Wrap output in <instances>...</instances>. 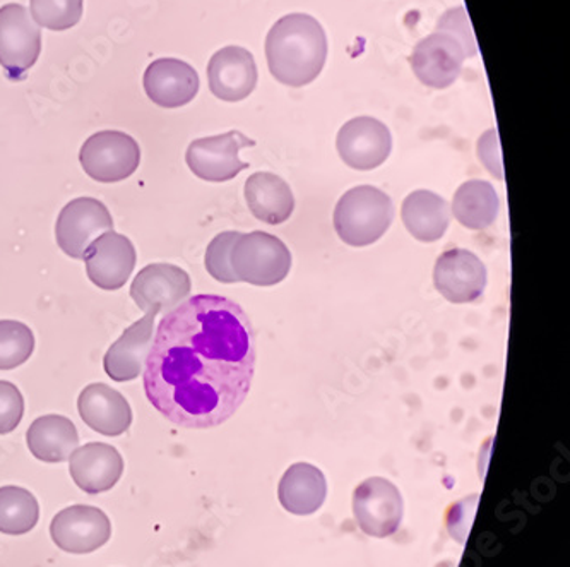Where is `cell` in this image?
<instances>
[{
  "mask_svg": "<svg viewBox=\"0 0 570 567\" xmlns=\"http://www.w3.org/2000/svg\"><path fill=\"white\" fill-rule=\"evenodd\" d=\"M256 360L247 312L230 299L194 295L159 321L145 364L146 397L175 426L213 429L244 403Z\"/></svg>",
  "mask_w": 570,
  "mask_h": 567,
  "instance_id": "cell-1",
  "label": "cell"
},
{
  "mask_svg": "<svg viewBox=\"0 0 570 567\" xmlns=\"http://www.w3.org/2000/svg\"><path fill=\"white\" fill-rule=\"evenodd\" d=\"M266 57L271 75L283 85H311L326 63V31L312 16H285L267 33Z\"/></svg>",
  "mask_w": 570,
  "mask_h": 567,
  "instance_id": "cell-2",
  "label": "cell"
},
{
  "mask_svg": "<svg viewBox=\"0 0 570 567\" xmlns=\"http://www.w3.org/2000/svg\"><path fill=\"white\" fill-rule=\"evenodd\" d=\"M476 52L470 18L460 6L442 16L435 33L416 43L410 63L420 82L429 88L444 89L454 85L463 71L464 60Z\"/></svg>",
  "mask_w": 570,
  "mask_h": 567,
  "instance_id": "cell-3",
  "label": "cell"
},
{
  "mask_svg": "<svg viewBox=\"0 0 570 567\" xmlns=\"http://www.w3.org/2000/svg\"><path fill=\"white\" fill-rule=\"evenodd\" d=\"M394 219V204L384 190L358 186L343 194L334 209V231L350 247H367L384 237Z\"/></svg>",
  "mask_w": 570,
  "mask_h": 567,
  "instance_id": "cell-4",
  "label": "cell"
},
{
  "mask_svg": "<svg viewBox=\"0 0 570 567\" xmlns=\"http://www.w3.org/2000/svg\"><path fill=\"white\" fill-rule=\"evenodd\" d=\"M230 266L238 282L275 286L288 276L292 254L282 238L266 232L240 234L230 251Z\"/></svg>",
  "mask_w": 570,
  "mask_h": 567,
  "instance_id": "cell-5",
  "label": "cell"
},
{
  "mask_svg": "<svg viewBox=\"0 0 570 567\" xmlns=\"http://www.w3.org/2000/svg\"><path fill=\"white\" fill-rule=\"evenodd\" d=\"M86 174L104 184L120 183L138 170L141 149L136 139L120 130H101L86 139L79 151Z\"/></svg>",
  "mask_w": 570,
  "mask_h": 567,
  "instance_id": "cell-6",
  "label": "cell"
},
{
  "mask_svg": "<svg viewBox=\"0 0 570 567\" xmlns=\"http://www.w3.org/2000/svg\"><path fill=\"white\" fill-rule=\"evenodd\" d=\"M41 52V31L30 11L21 4L0 8V66L8 78L21 81L37 63Z\"/></svg>",
  "mask_w": 570,
  "mask_h": 567,
  "instance_id": "cell-7",
  "label": "cell"
},
{
  "mask_svg": "<svg viewBox=\"0 0 570 567\" xmlns=\"http://www.w3.org/2000/svg\"><path fill=\"white\" fill-rule=\"evenodd\" d=\"M353 515L360 530L368 537H391L400 530L403 521L404 505L400 489L381 477L365 480L353 493Z\"/></svg>",
  "mask_w": 570,
  "mask_h": 567,
  "instance_id": "cell-8",
  "label": "cell"
},
{
  "mask_svg": "<svg viewBox=\"0 0 570 567\" xmlns=\"http://www.w3.org/2000/svg\"><path fill=\"white\" fill-rule=\"evenodd\" d=\"M247 146H256V141L240 130H230L190 143L186 162L196 177L208 183H226L248 167L238 158V153Z\"/></svg>",
  "mask_w": 570,
  "mask_h": 567,
  "instance_id": "cell-9",
  "label": "cell"
},
{
  "mask_svg": "<svg viewBox=\"0 0 570 567\" xmlns=\"http://www.w3.org/2000/svg\"><path fill=\"white\" fill-rule=\"evenodd\" d=\"M485 264L468 248H449L433 267V285L452 304H473L487 289Z\"/></svg>",
  "mask_w": 570,
  "mask_h": 567,
  "instance_id": "cell-10",
  "label": "cell"
},
{
  "mask_svg": "<svg viewBox=\"0 0 570 567\" xmlns=\"http://www.w3.org/2000/svg\"><path fill=\"white\" fill-rule=\"evenodd\" d=\"M110 231L114 219L107 206L94 197H78L66 204L57 218V244L67 256L82 260L89 244Z\"/></svg>",
  "mask_w": 570,
  "mask_h": 567,
  "instance_id": "cell-11",
  "label": "cell"
},
{
  "mask_svg": "<svg viewBox=\"0 0 570 567\" xmlns=\"http://www.w3.org/2000/svg\"><path fill=\"white\" fill-rule=\"evenodd\" d=\"M341 160L355 170L368 172L390 158L393 136L390 127L374 117H356L341 127L336 139Z\"/></svg>",
  "mask_w": 570,
  "mask_h": 567,
  "instance_id": "cell-12",
  "label": "cell"
},
{
  "mask_svg": "<svg viewBox=\"0 0 570 567\" xmlns=\"http://www.w3.org/2000/svg\"><path fill=\"white\" fill-rule=\"evenodd\" d=\"M53 544L63 553L91 554L110 540L111 524L101 509L71 506L57 512L50 525Z\"/></svg>",
  "mask_w": 570,
  "mask_h": 567,
  "instance_id": "cell-13",
  "label": "cell"
},
{
  "mask_svg": "<svg viewBox=\"0 0 570 567\" xmlns=\"http://www.w3.org/2000/svg\"><path fill=\"white\" fill-rule=\"evenodd\" d=\"M190 276L174 264H149L130 285V297L146 314L170 312L189 297Z\"/></svg>",
  "mask_w": 570,
  "mask_h": 567,
  "instance_id": "cell-14",
  "label": "cell"
},
{
  "mask_svg": "<svg viewBox=\"0 0 570 567\" xmlns=\"http://www.w3.org/2000/svg\"><path fill=\"white\" fill-rule=\"evenodd\" d=\"M88 278L104 290H119L126 285L136 267V247L126 235L105 232L86 248Z\"/></svg>",
  "mask_w": 570,
  "mask_h": 567,
  "instance_id": "cell-15",
  "label": "cell"
},
{
  "mask_svg": "<svg viewBox=\"0 0 570 567\" xmlns=\"http://www.w3.org/2000/svg\"><path fill=\"white\" fill-rule=\"evenodd\" d=\"M257 66L244 47H225L208 63L209 89L223 101L245 100L257 85Z\"/></svg>",
  "mask_w": 570,
  "mask_h": 567,
  "instance_id": "cell-16",
  "label": "cell"
},
{
  "mask_svg": "<svg viewBox=\"0 0 570 567\" xmlns=\"http://www.w3.org/2000/svg\"><path fill=\"white\" fill-rule=\"evenodd\" d=\"M145 91L158 107L180 108L199 94V75L180 59H158L145 72Z\"/></svg>",
  "mask_w": 570,
  "mask_h": 567,
  "instance_id": "cell-17",
  "label": "cell"
},
{
  "mask_svg": "<svg viewBox=\"0 0 570 567\" xmlns=\"http://www.w3.org/2000/svg\"><path fill=\"white\" fill-rule=\"evenodd\" d=\"M78 410L89 429L107 438L126 434L132 423L129 401L119 391L101 382L86 385L79 394Z\"/></svg>",
  "mask_w": 570,
  "mask_h": 567,
  "instance_id": "cell-18",
  "label": "cell"
},
{
  "mask_svg": "<svg viewBox=\"0 0 570 567\" xmlns=\"http://www.w3.org/2000/svg\"><path fill=\"white\" fill-rule=\"evenodd\" d=\"M69 471L79 489L95 496L116 487L124 473V460L114 446L89 442L69 457Z\"/></svg>",
  "mask_w": 570,
  "mask_h": 567,
  "instance_id": "cell-19",
  "label": "cell"
},
{
  "mask_svg": "<svg viewBox=\"0 0 570 567\" xmlns=\"http://www.w3.org/2000/svg\"><path fill=\"white\" fill-rule=\"evenodd\" d=\"M155 317L156 314H146L136 321L105 353L104 368L111 381L127 382L139 378L153 345Z\"/></svg>",
  "mask_w": 570,
  "mask_h": 567,
  "instance_id": "cell-20",
  "label": "cell"
},
{
  "mask_svg": "<svg viewBox=\"0 0 570 567\" xmlns=\"http://www.w3.org/2000/svg\"><path fill=\"white\" fill-rule=\"evenodd\" d=\"M245 201L253 215L267 225H282L295 209V197L279 175L257 172L245 183Z\"/></svg>",
  "mask_w": 570,
  "mask_h": 567,
  "instance_id": "cell-21",
  "label": "cell"
},
{
  "mask_svg": "<svg viewBox=\"0 0 570 567\" xmlns=\"http://www.w3.org/2000/svg\"><path fill=\"white\" fill-rule=\"evenodd\" d=\"M401 218L406 231L416 241L430 244V242L441 241L448 232L451 208L444 197L432 190L420 189L403 201Z\"/></svg>",
  "mask_w": 570,
  "mask_h": 567,
  "instance_id": "cell-22",
  "label": "cell"
},
{
  "mask_svg": "<svg viewBox=\"0 0 570 567\" xmlns=\"http://www.w3.org/2000/svg\"><path fill=\"white\" fill-rule=\"evenodd\" d=\"M327 482L314 465L295 463L283 475L278 497L283 508L296 516H307L326 501Z\"/></svg>",
  "mask_w": 570,
  "mask_h": 567,
  "instance_id": "cell-23",
  "label": "cell"
},
{
  "mask_svg": "<svg viewBox=\"0 0 570 567\" xmlns=\"http://www.w3.org/2000/svg\"><path fill=\"white\" fill-rule=\"evenodd\" d=\"M28 448L43 463L69 460L79 446L78 429L72 420L62 416H45L35 420L28 429Z\"/></svg>",
  "mask_w": 570,
  "mask_h": 567,
  "instance_id": "cell-24",
  "label": "cell"
},
{
  "mask_svg": "<svg viewBox=\"0 0 570 567\" xmlns=\"http://www.w3.org/2000/svg\"><path fill=\"white\" fill-rule=\"evenodd\" d=\"M500 201L492 184L468 180L455 190L452 215L468 231H487L499 216Z\"/></svg>",
  "mask_w": 570,
  "mask_h": 567,
  "instance_id": "cell-25",
  "label": "cell"
},
{
  "mask_svg": "<svg viewBox=\"0 0 570 567\" xmlns=\"http://www.w3.org/2000/svg\"><path fill=\"white\" fill-rule=\"evenodd\" d=\"M40 506L30 490L0 487V534L24 535L37 527Z\"/></svg>",
  "mask_w": 570,
  "mask_h": 567,
  "instance_id": "cell-26",
  "label": "cell"
},
{
  "mask_svg": "<svg viewBox=\"0 0 570 567\" xmlns=\"http://www.w3.org/2000/svg\"><path fill=\"white\" fill-rule=\"evenodd\" d=\"M35 350L33 331L19 321H0V371H11L30 359Z\"/></svg>",
  "mask_w": 570,
  "mask_h": 567,
  "instance_id": "cell-27",
  "label": "cell"
},
{
  "mask_svg": "<svg viewBox=\"0 0 570 567\" xmlns=\"http://www.w3.org/2000/svg\"><path fill=\"white\" fill-rule=\"evenodd\" d=\"M82 0H30V14L38 27L52 31L71 30L81 21Z\"/></svg>",
  "mask_w": 570,
  "mask_h": 567,
  "instance_id": "cell-28",
  "label": "cell"
},
{
  "mask_svg": "<svg viewBox=\"0 0 570 567\" xmlns=\"http://www.w3.org/2000/svg\"><path fill=\"white\" fill-rule=\"evenodd\" d=\"M240 237L238 232H223L213 238L212 244L206 251V270L209 275L222 283H237L234 270L230 266V251L237 238Z\"/></svg>",
  "mask_w": 570,
  "mask_h": 567,
  "instance_id": "cell-29",
  "label": "cell"
},
{
  "mask_svg": "<svg viewBox=\"0 0 570 567\" xmlns=\"http://www.w3.org/2000/svg\"><path fill=\"white\" fill-rule=\"evenodd\" d=\"M24 416V398L12 382L0 381V436L9 434Z\"/></svg>",
  "mask_w": 570,
  "mask_h": 567,
  "instance_id": "cell-30",
  "label": "cell"
},
{
  "mask_svg": "<svg viewBox=\"0 0 570 567\" xmlns=\"http://www.w3.org/2000/svg\"><path fill=\"white\" fill-rule=\"evenodd\" d=\"M478 158L485 165L487 170H489L493 177L499 178V180L504 178L502 158H500L499 138H497L495 129L485 133V136L478 141Z\"/></svg>",
  "mask_w": 570,
  "mask_h": 567,
  "instance_id": "cell-31",
  "label": "cell"
}]
</instances>
